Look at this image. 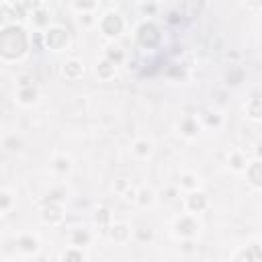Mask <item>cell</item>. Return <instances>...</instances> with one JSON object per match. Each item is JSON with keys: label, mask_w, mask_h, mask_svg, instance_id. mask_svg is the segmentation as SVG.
I'll return each mask as SVG.
<instances>
[{"label": "cell", "mask_w": 262, "mask_h": 262, "mask_svg": "<svg viewBox=\"0 0 262 262\" xmlns=\"http://www.w3.org/2000/svg\"><path fill=\"white\" fill-rule=\"evenodd\" d=\"M43 39H45V45L51 51H64L70 45V35L62 27H47L45 33H43Z\"/></svg>", "instance_id": "obj_1"}, {"label": "cell", "mask_w": 262, "mask_h": 262, "mask_svg": "<svg viewBox=\"0 0 262 262\" xmlns=\"http://www.w3.org/2000/svg\"><path fill=\"white\" fill-rule=\"evenodd\" d=\"M98 27H100V31L107 35V37H119L121 35V31H123V27H125V23H123V19L119 17V13H104L102 17H100V21H98Z\"/></svg>", "instance_id": "obj_2"}, {"label": "cell", "mask_w": 262, "mask_h": 262, "mask_svg": "<svg viewBox=\"0 0 262 262\" xmlns=\"http://www.w3.org/2000/svg\"><path fill=\"white\" fill-rule=\"evenodd\" d=\"M25 15H27V9L21 5V0H19V3L5 0V5H3V17H5V21H13L17 25V23H23L25 21Z\"/></svg>", "instance_id": "obj_3"}, {"label": "cell", "mask_w": 262, "mask_h": 262, "mask_svg": "<svg viewBox=\"0 0 262 262\" xmlns=\"http://www.w3.org/2000/svg\"><path fill=\"white\" fill-rule=\"evenodd\" d=\"M137 39H139V43H141V45L152 47L154 43H158L160 33H158V29H156V25H152V23H143V25L137 29Z\"/></svg>", "instance_id": "obj_4"}, {"label": "cell", "mask_w": 262, "mask_h": 262, "mask_svg": "<svg viewBox=\"0 0 262 262\" xmlns=\"http://www.w3.org/2000/svg\"><path fill=\"white\" fill-rule=\"evenodd\" d=\"M197 230H199V223H197L191 215H182V217L176 221V226H174V232H176V236H180V238H193V236L197 234Z\"/></svg>", "instance_id": "obj_5"}, {"label": "cell", "mask_w": 262, "mask_h": 262, "mask_svg": "<svg viewBox=\"0 0 262 262\" xmlns=\"http://www.w3.org/2000/svg\"><path fill=\"white\" fill-rule=\"evenodd\" d=\"M41 219H43L45 223H49V226H58V223L64 219L62 207L56 205V203H47V205L41 209Z\"/></svg>", "instance_id": "obj_6"}, {"label": "cell", "mask_w": 262, "mask_h": 262, "mask_svg": "<svg viewBox=\"0 0 262 262\" xmlns=\"http://www.w3.org/2000/svg\"><path fill=\"white\" fill-rule=\"evenodd\" d=\"M184 207L189 209L191 213H201L203 209H207V197L203 193H195L191 191L189 197L184 199Z\"/></svg>", "instance_id": "obj_7"}, {"label": "cell", "mask_w": 262, "mask_h": 262, "mask_svg": "<svg viewBox=\"0 0 262 262\" xmlns=\"http://www.w3.org/2000/svg\"><path fill=\"white\" fill-rule=\"evenodd\" d=\"M37 98H39V90H37L35 84L33 86H23V88L17 90V100H19V104H23V107H31V104L37 102Z\"/></svg>", "instance_id": "obj_8"}, {"label": "cell", "mask_w": 262, "mask_h": 262, "mask_svg": "<svg viewBox=\"0 0 262 262\" xmlns=\"http://www.w3.org/2000/svg\"><path fill=\"white\" fill-rule=\"evenodd\" d=\"M178 129H180V133H182L184 137H195V135L199 133L201 125H199L197 117H191V115H189V117H182V119H180Z\"/></svg>", "instance_id": "obj_9"}, {"label": "cell", "mask_w": 262, "mask_h": 262, "mask_svg": "<svg viewBox=\"0 0 262 262\" xmlns=\"http://www.w3.org/2000/svg\"><path fill=\"white\" fill-rule=\"evenodd\" d=\"M246 172H248V180L252 186L256 189H262V160H256L252 164L246 166Z\"/></svg>", "instance_id": "obj_10"}, {"label": "cell", "mask_w": 262, "mask_h": 262, "mask_svg": "<svg viewBox=\"0 0 262 262\" xmlns=\"http://www.w3.org/2000/svg\"><path fill=\"white\" fill-rule=\"evenodd\" d=\"M62 74H64V78H68V80H78V78L84 74V68H82V64H80L78 60H70V62L64 64Z\"/></svg>", "instance_id": "obj_11"}, {"label": "cell", "mask_w": 262, "mask_h": 262, "mask_svg": "<svg viewBox=\"0 0 262 262\" xmlns=\"http://www.w3.org/2000/svg\"><path fill=\"white\" fill-rule=\"evenodd\" d=\"M17 246H19V250L25 252V254H35V252L39 250V240L33 238V236H29V234H25V236H21V238L17 240Z\"/></svg>", "instance_id": "obj_12"}, {"label": "cell", "mask_w": 262, "mask_h": 262, "mask_svg": "<svg viewBox=\"0 0 262 262\" xmlns=\"http://www.w3.org/2000/svg\"><path fill=\"white\" fill-rule=\"evenodd\" d=\"M246 115L254 121H260L262 119V98L258 96H252L248 102H246Z\"/></svg>", "instance_id": "obj_13"}, {"label": "cell", "mask_w": 262, "mask_h": 262, "mask_svg": "<svg viewBox=\"0 0 262 262\" xmlns=\"http://www.w3.org/2000/svg\"><path fill=\"white\" fill-rule=\"evenodd\" d=\"M115 68H117V66H115L111 60L104 58V60H100V62L96 64V76L102 78V80H111V78L115 76Z\"/></svg>", "instance_id": "obj_14"}, {"label": "cell", "mask_w": 262, "mask_h": 262, "mask_svg": "<svg viewBox=\"0 0 262 262\" xmlns=\"http://www.w3.org/2000/svg\"><path fill=\"white\" fill-rule=\"evenodd\" d=\"M51 168H54L58 174H68L70 168H72V162L68 156H56L54 160H51Z\"/></svg>", "instance_id": "obj_15"}, {"label": "cell", "mask_w": 262, "mask_h": 262, "mask_svg": "<svg viewBox=\"0 0 262 262\" xmlns=\"http://www.w3.org/2000/svg\"><path fill=\"white\" fill-rule=\"evenodd\" d=\"M104 58L111 60L115 66H119V64L125 60V54H123V49H121L119 45H109L107 51H104Z\"/></svg>", "instance_id": "obj_16"}, {"label": "cell", "mask_w": 262, "mask_h": 262, "mask_svg": "<svg viewBox=\"0 0 262 262\" xmlns=\"http://www.w3.org/2000/svg\"><path fill=\"white\" fill-rule=\"evenodd\" d=\"M13 205H15V199H13L11 191L9 189H3V191H0V211H3V215H9Z\"/></svg>", "instance_id": "obj_17"}, {"label": "cell", "mask_w": 262, "mask_h": 262, "mask_svg": "<svg viewBox=\"0 0 262 262\" xmlns=\"http://www.w3.org/2000/svg\"><path fill=\"white\" fill-rule=\"evenodd\" d=\"M3 145H5V149H7V152L17 154V152H21L23 141H21V137H17V133H13V135H7V137L3 139Z\"/></svg>", "instance_id": "obj_18"}, {"label": "cell", "mask_w": 262, "mask_h": 262, "mask_svg": "<svg viewBox=\"0 0 262 262\" xmlns=\"http://www.w3.org/2000/svg\"><path fill=\"white\" fill-rule=\"evenodd\" d=\"M111 232V238L115 240V242H125L127 238H129V228L127 226H123V223H115V226H111L109 228Z\"/></svg>", "instance_id": "obj_19"}, {"label": "cell", "mask_w": 262, "mask_h": 262, "mask_svg": "<svg viewBox=\"0 0 262 262\" xmlns=\"http://www.w3.org/2000/svg\"><path fill=\"white\" fill-rule=\"evenodd\" d=\"M31 21H33V25H35V27L45 29V27H49V13H47L45 9H39V11H35V13H33Z\"/></svg>", "instance_id": "obj_20"}, {"label": "cell", "mask_w": 262, "mask_h": 262, "mask_svg": "<svg viewBox=\"0 0 262 262\" xmlns=\"http://www.w3.org/2000/svg\"><path fill=\"white\" fill-rule=\"evenodd\" d=\"M230 166H232V170H236V172H240V170H246V158L240 154V152H234L232 156H230Z\"/></svg>", "instance_id": "obj_21"}, {"label": "cell", "mask_w": 262, "mask_h": 262, "mask_svg": "<svg viewBox=\"0 0 262 262\" xmlns=\"http://www.w3.org/2000/svg\"><path fill=\"white\" fill-rule=\"evenodd\" d=\"M149 141H145V139H137L135 143H133V154L137 156V158H147L149 156Z\"/></svg>", "instance_id": "obj_22"}, {"label": "cell", "mask_w": 262, "mask_h": 262, "mask_svg": "<svg viewBox=\"0 0 262 262\" xmlns=\"http://www.w3.org/2000/svg\"><path fill=\"white\" fill-rule=\"evenodd\" d=\"M88 240H90V236H88V232H86V230H76V232L72 234V244H74V248H82V246H86V244H88Z\"/></svg>", "instance_id": "obj_23"}, {"label": "cell", "mask_w": 262, "mask_h": 262, "mask_svg": "<svg viewBox=\"0 0 262 262\" xmlns=\"http://www.w3.org/2000/svg\"><path fill=\"white\" fill-rule=\"evenodd\" d=\"M197 176L193 174V172H184L182 176H180V186L182 189H186V191H195L197 189Z\"/></svg>", "instance_id": "obj_24"}, {"label": "cell", "mask_w": 262, "mask_h": 262, "mask_svg": "<svg viewBox=\"0 0 262 262\" xmlns=\"http://www.w3.org/2000/svg\"><path fill=\"white\" fill-rule=\"evenodd\" d=\"M74 7L80 13H90L96 9V0H74Z\"/></svg>", "instance_id": "obj_25"}, {"label": "cell", "mask_w": 262, "mask_h": 262, "mask_svg": "<svg viewBox=\"0 0 262 262\" xmlns=\"http://www.w3.org/2000/svg\"><path fill=\"white\" fill-rule=\"evenodd\" d=\"M135 201H137L141 207H145V205H149V203L154 201V193H152V191H147V189H143V191H139V193H137Z\"/></svg>", "instance_id": "obj_26"}, {"label": "cell", "mask_w": 262, "mask_h": 262, "mask_svg": "<svg viewBox=\"0 0 262 262\" xmlns=\"http://www.w3.org/2000/svg\"><path fill=\"white\" fill-rule=\"evenodd\" d=\"M94 221H96L98 226H107V223L111 221V213L107 211V209H98V211L94 213Z\"/></svg>", "instance_id": "obj_27"}, {"label": "cell", "mask_w": 262, "mask_h": 262, "mask_svg": "<svg viewBox=\"0 0 262 262\" xmlns=\"http://www.w3.org/2000/svg\"><path fill=\"white\" fill-rule=\"evenodd\" d=\"M21 5L27 9V13H35L43 9V0H21Z\"/></svg>", "instance_id": "obj_28"}, {"label": "cell", "mask_w": 262, "mask_h": 262, "mask_svg": "<svg viewBox=\"0 0 262 262\" xmlns=\"http://www.w3.org/2000/svg\"><path fill=\"white\" fill-rule=\"evenodd\" d=\"M17 84H19V88H23V86H33V84H35V78H33L31 74H21V76L17 78Z\"/></svg>", "instance_id": "obj_29"}, {"label": "cell", "mask_w": 262, "mask_h": 262, "mask_svg": "<svg viewBox=\"0 0 262 262\" xmlns=\"http://www.w3.org/2000/svg\"><path fill=\"white\" fill-rule=\"evenodd\" d=\"M244 3H246L250 9H254V11H260V9H262V0H244Z\"/></svg>", "instance_id": "obj_30"}, {"label": "cell", "mask_w": 262, "mask_h": 262, "mask_svg": "<svg viewBox=\"0 0 262 262\" xmlns=\"http://www.w3.org/2000/svg\"><path fill=\"white\" fill-rule=\"evenodd\" d=\"M62 258H64V260H66V258H76V260H82V258H84V254H82V252H74V250H70V252H66Z\"/></svg>", "instance_id": "obj_31"}, {"label": "cell", "mask_w": 262, "mask_h": 262, "mask_svg": "<svg viewBox=\"0 0 262 262\" xmlns=\"http://www.w3.org/2000/svg\"><path fill=\"white\" fill-rule=\"evenodd\" d=\"M80 23H84V25H92V23H94V19H92V15H90V13H82V15H80Z\"/></svg>", "instance_id": "obj_32"}, {"label": "cell", "mask_w": 262, "mask_h": 262, "mask_svg": "<svg viewBox=\"0 0 262 262\" xmlns=\"http://www.w3.org/2000/svg\"><path fill=\"white\" fill-rule=\"evenodd\" d=\"M137 238H139V240H147V242H149V240H152V234H149V232L145 234L143 230H137Z\"/></svg>", "instance_id": "obj_33"}, {"label": "cell", "mask_w": 262, "mask_h": 262, "mask_svg": "<svg viewBox=\"0 0 262 262\" xmlns=\"http://www.w3.org/2000/svg\"><path fill=\"white\" fill-rule=\"evenodd\" d=\"M154 11H156V5H149V7H147V5H143V7H141V13H145V15H147V13H149V15H154Z\"/></svg>", "instance_id": "obj_34"}, {"label": "cell", "mask_w": 262, "mask_h": 262, "mask_svg": "<svg viewBox=\"0 0 262 262\" xmlns=\"http://www.w3.org/2000/svg\"><path fill=\"white\" fill-rule=\"evenodd\" d=\"M256 154H258V158H262V143L258 145V149H256Z\"/></svg>", "instance_id": "obj_35"}]
</instances>
